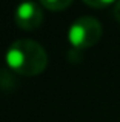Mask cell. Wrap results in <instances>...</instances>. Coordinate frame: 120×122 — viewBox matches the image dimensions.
<instances>
[{
  "instance_id": "cell-1",
  "label": "cell",
  "mask_w": 120,
  "mask_h": 122,
  "mask_svg": "<svg viewBox=\"0 0 120 122\" xmlns=\"http://www.w3.org/2000/svg\"><path fill=\"white\" fill-rule=\"evenodd\" d=\"M5 60L14 73L20 76H37L48 65L46 51L39 42L31 39H18L9 45Z\"/></svg>"
},
{
  "instance_id": "cell-2",
  "label": "cell",
  "mask_w": 120,
  "mask_h": 122,
  "mask_svg": "<svg viewBox=\"0 0 120 122\" xmlns=\"http://www.w3.org/2000/svg\"><path fill=\"white\" fill-rule=\"evenodd\" d=\"M102 25L97 19L83 15V17H78L77 20L72 22L68 31V39L74 48L85 50V48L96 45L102 37Z\"/></svg>"
},
{
  "instance_id": "cell-3",
  "label": "cell",
  "mask_w": 120,
  "mask_h": 122,
  "mask_svg": "<svg viewBox=\"0 0 120 122\" xmlns=\"http://www.w3.org/2000/svg\"><path fill=\"white\" fill-rule=\"evenodd\" d=\"M14 20L20 30L34 31L43 22V12L36 2H22L14 11Z\"/></svg>"
},
{
  "instance_id": "cell-4",
  "label": "cell",
  "mask_w": 120,
  "mask_h": 122,
  "mask_svg": "<svg viewBox=\"0 0 120 122\" xmlns=\"http://www.w3.org/2000/svg\"><path fill=\"white\" fill-rule=\"evenodd\" d=\"M74 0H40V5L49 11H62L68 8Z\"/></svg>"
},
{
  "instance_id": "cell-5",
  "label": "cell",
  "mask_w": 120,
  "mask_h": 122,
  "mask_svg": "<svg viewBox=\"0 0 120 122\" xmlns=\"http://www.w3.org/2000/svg\"><path fill=\"white\" fill-rule=\"evenodd\" d=\"M86 5L92 6V8H105V6L111 5V3L117 2V0H83Z\"/></svg>"
},
{
  "instance_id": "cell-6",
  "label": "cell",
  "mask_w": 120,
  "mask_h": 122,
  "mask_svg": "<svg viewBox=\"0 0 120 122\" xmlns=\"http://www.w3.org/2000/svg\"><path fill=\"white\" fill-rule=\"evenodd\" d=\"M114 17L120 22V0H117L114 5Z\"/></svg>"
}]
</instances>
